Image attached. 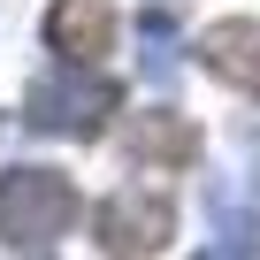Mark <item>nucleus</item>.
I'll return each mask as SVG.
<instances>
[{"label":"nucleus","instance_id":"obj_1","mask_svg":"<svg viewBox=\"0 0 260 260\" xmlns=\"http://www.w3.org/2000/svg\"><path fill=\"white\" fill-rule=\"evenodd\" d=\"M77 222V184L61 169H0V245L39 252Z\"/></svg>","mask_w":260,"mask_h":260},{"label":"nucleus","instance_id":"obj_2","mask_svg":"<svg viewBox=\"0 0 260 260\" xmlns=\"http://www.w3.org/2000/svg\"><path fill=\"white\" fill-rule=\"evenodd\" d=\"M115 107H122V84L107 77V69H46L39 84H31V130H54V138H100V130L115 122Z\"/></svg>","mask_w":260,"mask_h":260},{"label":"nucleus","instance_id":"obj_3","mask_svg":"<svg viewBox=\"0 0 260 260\" xmlns=\"http://www.w3.org/2000/svg\"><path fill=\"white\" fill-rule=\"evenodd\" d=\"M169 230H176V207H169V191H153V184H122V191H107L100 214H92L100 260H153V252L169 245Z\"/></svg>","mask_w":260,"mask_h":260},{"label":"nucleus","instance_id":"obj_4","mask_svg":"<svg viewBox=\"0 0 260 260\" xmlns=\"http://www.w3.org/2000/svg\"><path fill=\"white\" fill-rule=\"evenodd\" d=\"M46 46L69 69H100L115 54V8L107 0H54L46 8Z\"/></svg>","mask_w":260,"mask_h":260},{"label":"nucleus","instance_id":"obj_5","mask_svg":"<svg viewBox=\"0 0 260 260\" xmlns=\"http://www.w3.org/2000/svg\"><path fill=\"white\" fill-rule=\"evenodd\" d=\"M199 54H207V77H214V84H230V92H252V100H260V23H252V16L214 23V31L199 39Z\"/></svg>","mask_w":260,"mask_h":260},{"label":"nucleus","instance_id":"obj_6","mask_svg":"<svg viewBox=\"0 0 260 260\" xmlns=\"http://www.w3.org/2000/svg\"><path fill=\"white\" fill-rule=\"evenodd\" d=\"M122 153L130 161H161V169H191L199 161V130L176 107H153V115H130L122 122Z\"/></svg>","mask_w":260,"mask_h":260},{"label":"nucleus","instance_id":"obj_7","mask_svg":"<svg viewBox=\"0 0 260 260\" xmlns=\"http://www.w3.org/2000/svg\"><path fill=\"white\" fill-rule=\"evenodd\" d=\"M138 46H146V77L169 84V77H176V8L146 0V8H138Z\"/></svg>","mask_w":260,"mask_h":260}]
</instances>
